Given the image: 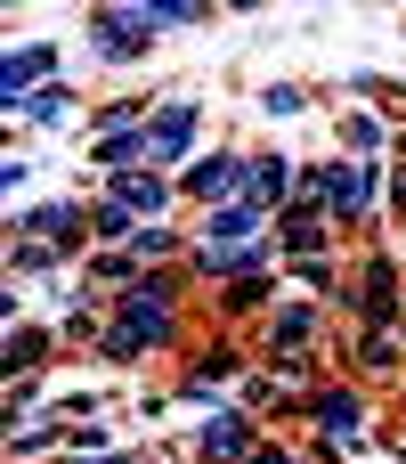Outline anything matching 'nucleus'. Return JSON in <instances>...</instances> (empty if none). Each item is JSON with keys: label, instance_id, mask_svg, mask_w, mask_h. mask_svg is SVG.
<instances>
[{"label": "nucleus", "instance_id": "2", "mask_svg": "<svg viewBox=\"0 0 406 464\" xmlns=\"http://www.w3.org/2000/svg\"><path fill=\"white\" fill-rule=\"evenodd\" d=\"M33 73H49V49H16V57H8V106H16V114H24V82H33Z\"/></svg>", "mask_w": 406, "mask_h": 464}, {"label": "nucleus", "instance_id": "6", "mask_svg": "<svg viewBox=\"0 0 406 464\" xmlns=\"http://www.w3.org/2000/svg\"><path fill=\"white\" fill-rule=\"evenodd\" d=\"M122 204H138V212H163V188H155V179H122Z\"/></svg>", "mask_w": 406, "mask_h": 464}, {"label": "nucleus", "instance_id": "9", "mask_svg": "<svg viewBox=\"0 0 406 464\" xmlns=\"http://www.w3.org/2000/svg\"><path fill=\"white\" fill-rule=\"evenodd\" d=\"M146 16H203V0H138Z\"/></svg>", "mask_w": 406, "mask_h": 464}, {"label": "nucleus", "instance_id": "7", "mask_svg": "<svg viewBox=\"0 0 406 464\" xmlns=\"http://www.w3.org/2000/svg\"><path fill=\"white\" fill-rule=\"evenodd\" d=\"M65 106H73V98H65V90H41V98H33V106H24V114H41V122H57V114H65Z\"/></svg>", "mask_w": 406, "mask_h": 464}, {"label": "nucleus", "instance_id": "8", "mask_svg": "<svg viewBox=\"0 0 406 464\" xmlns=\"http://www.w3.org/2000/svg\"><path fill=\"white\" fill-rule=\"evenodd\" d=\"M244 449V424H212V457H236Z\"/></svg>", "mask_w": 406, "mask_h": 464}, {"label": "nucleus", "instance_id": "4", "mask_svg": "<svg viewBox=\"0 0 406 464\" xmlns=\"http://www.w3.org/2000/svg\"><path fill=\"white\" fill-rule=\"evenodd\" d=\"M236 179H244V163H228V155H220V163H203V171H195V188H203V196H220V188H228V196H236Z\"/></svg>", "mask_w": 406, "mask_h": 464}, {"label": "nucleus", "instance_id": "5", "mask_svg": "<svg viewBox=\"0 0 406 464\" xmlns=\"http://www.w3.org/2000/svg\"><path fill=\"white\" fill-rule=\"evenodd\" d=\"M366 196H374V179H366V171H342V179H334V204H342V212H358Z\"/></svg>", "mask_w": 406, "mask_h": 464}, {"label": "nucleus", "instance_id": "10", "mask_svg": "<svg viewBox=\"0 0 406 464\" xmlns=\"http://www.w3.org/2000/svg\"><path fill=\"white\" fill-rule=\"evenodd\" d=\"M252 464H293V457H277V449H260V457H252Z\"/></svg>", "mask_w": 406, "mask_h": 464}, {"label": "nucleus", "instance_id": "3", "mask_svg": "<svg viewBox=\"0 0 406 464\" xmlns=\"http://www.w3.org/2000/svg\"><path fill=\"white\" fill-rule=\"evenodd\" d=\"M98 41H106V57H138L146 49V24H122L114 16V24H98Z\"/></svg>", "mask_w": 406, "mask_h": 464}, {"label": "nucleus", "instance_id": "1", "mask_svg": "<svg viewBox=\"0 0 406 464\" xmlns=\"http://www.w3.org/2000/svg\"><path fill=\"white\" fill-rule=\"evenodd\" d=\"M187 130H195V106H171V114L146 130V147H155V155H179V147H187Z\"/></svg>", "mask_w": 406, "mask_h": 464}]
</instances>
